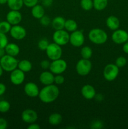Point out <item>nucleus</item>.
<instances>
[{
  "mask_svg": "<svg viewBox=\"0 0 128 129\" xmlns=\"http://www.w3.org/2000/svg\"><path fill=\"white\" fill-rule=\"evenodd\" d=\"M3 69L2 67H1V64H0V77L3 75Z\"/></svg>",
  "mask_w": 128,
  "mask_h": 129,
  "instance_id": "46",
  "label": "nucleus"
},
{
  "mask_svg": "<svg viewBox=\"0 0 128 129\" xmlns=\"http://www.w3.org/2000/svg\"><path fill=\"white\" fill-rule=\"evenodd\" d=\"M93 52L91 48L89 46L83 47L80 50V54L83 59H90L92 56Z\"/></svg>",
  "mask_w": 128,
  "mask_h": 129,
  "instance_id": "27",
  "label": "nucleus"
},
{
  "mask_svg": "<svg viewBox=\"0 0 128 129\" xmlns=\"http://www.w3.org/2000/svg\"><path fill=\"white\" fill-rule=\"evenodd\" d=\"M6 90V87L5 84L0 83V96L3 95Z\"/></svg>",
  "mask_w": 128,
  "mask_h": 129,
  "instance_id": "41",
  "label": "nucleus"
},
{
  "mask_svg": "<svg viewBox=\"0 0 128 129\" xmlns=\"http://www.w3.org/2000/svg\"><path fill=\"white\" fill-rule=\"evenodd\" d=\"M50 63L51 62H50L48 60H43L40 62V67L43 70H46V69H48L49 68H50Z\"/></svg>",
  "mask_w": 128,
  "mask_h": 129,
  "instance_id": "38",
  "label": "nucleus"
},
{
  "mask_svg": "<svg viewBox=\"0 0 128 129\" xmlns=\"http://www.w3.org/2000/svg\"><path fill=\"white\" fill-rule=\"evenodd\" d=\"M53 42L60 46H63L67 45L69 42L70 34L67 30H55L52 36Z\"/></svg>",
  "mask_w": 128,
  "mask_h": 129,
  "instance_id": "6",
  "label": "nucleus"
},
{
  "mask_svg": "<svg viewBox=\"0 0 128 129\" xmlns=\"http://www.w3.org/2000/svg\"><path fill=\"white\" fill-rule=\"evenodd\" d=\"M94 98H95V100H96L97 101H99V102H101V101H102L103 100H104V96H103V95L102 94H95V97H94Z\"/></svg>",
  "mask_w": 128,
  "mask_h": 129,
  "instance_id": "44",
  "label": "nucleus"
},
{
  "mask_svg": "<svg viewBox=\"0 0 128 129\" xmlns=\"http://www.w3.org/2000/svg\"><path fill=\"white\" fill-rule=\"evenodd\" d=\"M40 128H41L40 126L37 123H35H35H30L27 127L28 129H40Z\"/></svg>",
  "mask_w": 128,
  "mask_h": 129,
  "instance_id": "40",
  "label": "nucleus"
},
{
  "mask_svg": "<svg viewBox=\"0 0 128 129\" xmlns=\"http://www.w3.org/2000/svg\"><path fill=\"white\" fill-rule=\"evenodd\" d=\"M18 60L15 57L5 54L0 59V64L3 71L6 72H11L18 68Z\"/></svg>",
  "mask_w": 128,
  "mask_h": 129,
  "instance_id": "3",
  "label": "nucleus"
},
{
  "mask_svg": "<svg viewBox=\"0 0 128 129\" xmlns=\"http://www.w3.org/2000/svg\"><path fill=\"white\" fill-rule=\"evenodd\" d=\"M65 82V78L61 74H56L54 78V83L57 85H61Z\"/></svg>",
  "mask_w": 128,
  "mask_h": 129,
  "instance_id": "35",
  "label": "nucleus"
},
{
  "mask_svg": "<svg viewBox=\"0 0 128 129\" xmlns=\"http://www.w3.org/2000/svg\"><path fill=\"white\" fill-rule=\"evenodd\" d=\"M109 0H93L94 8L97 11H102L106 8Z\"/></svg>",
  "mask_w": 128,
  "mask_h": 129,
  "instance_id": "26",
  "label": "nucleus"
},
{
  "mask_svg": "<svg viewBox=\"0 0 128 129\" xmlns=\"http://www.w3.org/2000/svg\"><path fill=\"white\" fill-rule=\"evenodd\" d=\"M110 1H111V0H110Z\"/></svg>",
  "mask_w": 128,
  "mask_h": 129,
  "instance_id": "48",
  "label": "nucleus"
},
{
  "mask_svg": "<svg viewBox=\"0 0 128 129\" xmlns=\"http://www.w3.org/2000/svg\"><path fill=\"white\" fill-rule=\"evenodd\" d=\"M89 40L95 45H102L108 39L107 34L104 30L99 28H93L88 34Z\"/></svg>",
  "mask_w": 128,
  "mask_h": 129,
  "instance_id": "2",
  "label": "nucleus"
},
{
  "mask_svg": "<svg viewBox=\"0 0 128 129\" xmlns=\"http://www.w3.org/2000/svg\"><path fill=\"white\" fill-rule=\"evenodd\" d=\"M8 0H0V5H5L7 4Z\"/></svg>",
  "mask_w": 128,
  "mask_h": 129,
  "instance_id": "45",
  "label": "nucleus"
},
{
  "mask_svg": "<svg viewBox=\"0 0 128 129\" xmlns=\"http://www.w3.org/2000/svg\"><path fill=\"white\" fill-rule=\"evenodd\" d=\"M48 40L46 39H41V40H39L38 43V47L39 49L43 51H45L46 48L48 47L49 45Z\"/></svg>",
  "mask_w": 128,
  "mask_h": 129,
  "instance_id": "31",
  "label": "nucleus"
},
{
  "mask_svg": "<svg viewBox=\"0 0 128 129\" xmlns=\"http://www.w3.org/2000/svg\"><path fill=\"white\" fill-rule=\"evenodd\" d=\"M38 114L34 110L27 108L21 113V120L26 123H35L38 119Z\"/></svg>",
  "mask_w": 128,
  "mask_h": 129,
  "instance_id": "13",
  "label": "nucleus"
},
{
  "mask_svg": "<svg viewBox=\"0 0 128 129\" xmlns=\"http://www.w3.org/2000/svg\"><path fill=\"white\" fill-rule=\"evenodd\" d=\"M60 90L55 84L45 86L39 92L38 97L41 102L44 103H50L55 102L58 97Z\"/></svg>",
  "mask_w": 128,
  "mask_h": 129,
  "instance_id": "1",
  "label": "nucleus"
},
{
  "mask_svg": "<svg viewBox=\"0 0 128 129\" xmlns=\"http://www.w3.org/2000/svg\"><path fill=\"white\" fill-rule=\"evenodd\" d=\"M67 68V63L65 60L62 59H58L52 60L50 63V71L54 74H61L63 73Z\"/></svg>",
  "mask_w": 128,
  "mask_h": 129,
  "instance_id": "8",
  "label": "nucleus"
},
{
  "mask_svg": "<svg viewBox=\"0 0 128 129\" xmlns=\"http://www.w3.org/2000/svg\"><path fill=\"white\" fill-rule=\"evenodd\" d=\"M62 121V117L58 113H51L48 117V122L51 125H58Z\"/></svg>",
  "mask_w": 128,
  "mask_h": 129,
  "instance_id": "24",
  "label": "nucleus"
},
{
  "mask_svg": "<svg viewBox=\"0 0 128 129\" xmlns=\"http://www.w3.org/2000/svg\"><path fill=\"white\" fill-rule=\"evenodd\" d=\"M8 44V39L6 34L0 32V48L5 49Z\"/></svg>",
  "mask_w": 128,
  "mask_h": 129,
  "instance_id": "33",
  "label": "nucleus"
},
{
  "mask_svg": "<svg viewBox=\"0 0 128 129\" xmlns=\"http://www.w3.org/2000/svg\"><path fill=\"white\" fill-rule=\"evenodd\" d=\"M11 37L16 40H21L26 35V30L23 26L18 25H13L10 31Z\"/></svg>",
  "mask_w": 128,
  "mask_h": 129,
  "instance_id": "11",
  "label": "nucleus"
},
{
  "mask_svg": "<svg viewBox=\"0 0 128 129\" xmlns=\"http://www.w3.org/2000/svg\"><path fill=\"white\" fill-rule=\"evenodd\" d=\"M40 23L42 26H47L51 23V20H50V18L48 16H46V15H44L40 19Z\"/></svg>",
  "mask_w": 128,
  "mask_h": 129,
  "instance_id": "36",
  "label": "nucleus"
},
{
  "mask_svg": "<svg viewBox=\"0 0 128 129\" xmlns=\"http://www.w3.org/2000/svg\"><path fill=\"white\" fill-rule=\"evenodd\" d=\"M92 68V64L89 59H81L77 62L76 69L77 73L81 76H87L90 73Z\"/></svg>",
  "mask_w": 128,
  "mask_h": 129,
  "instance_id": "4",
  "label": "nucleus"
},
{
  "mask_svg": "<svg viewBox=\"0 0 128 129\" xmlns=\"http://www.w3.org/2000/svg\"><path fill=\"white\" fill-rule=\"evenodd\" d=\"M10 81L14 85L18 86L23 84L25 79V74L24 72L16 68L11 72L10 74Z\"/></svg>",
  "mask_w": 128,
  "mask_h": 129,
  "instance_id": "12",
  "label": "nucleus"
},
{
  "mask_svg": "<svg viewBox=\"0 0 128 129\" xmlns=\"http://www.w3.org/2000/svg\"><path fill=\"white\" fill-rule=\"evenodd\" d=\"M111 39L113 42L117 45L123 44L128 41V33L125 30L118 28L113 31Z\"/></svg>",
  "mask_w": 128,
  "mask_h": 129,
  "instance_id": "10",
  "label": "nucleus"
},
{
  "mask_svg": "<svg viewBox=\"0 0 128 129\" xmlns=\"http://www.w3.org/2000/svg\"><path fill=\"white\" fill-rule=\"evenodd\" d=\"M22 20V15L18 10H11L6 15V21L11 25H18Z\"/></svg>",
  "mask_w": 128,
  "mask_h": 129,
  "instance_id": "15",
  "label": "nucleus"
},
{
  "mask_svg": "<svg viewBox=\"0 0 128 129\" xmlns=\"http://www.w3.org/2000/svg\"><path fill=\"white\" fill-rule=\"evenodd\" d=\"M81 94L84 98L90 100L94 98L96 94V91L93 86L90 84H85L81 89Z\"/></svg>",
  "mask_w": 128,
  "mask_h": 129,
  "instance_id": "17",
  "label": "nucleus"
},
{
  "mask_svg": "<svg viewBox=\"0 0 128 129\" xmlns=\"http://www.w3.org/2000/svg\"><path fill=\"white\" fill-rule=\"evenodd\" d=\"M0 59H1V58H0Z\"/></svg>",
  "mask_w": 128,
  "mask_h": 129,
  "instance_id": "49",
  "label": "nucleus"
},
{
  "mask_svg": "<svg viewBox=\"0 0 128 129\" xmlns=\"http://www.w3.org/2000/svg\"><path fill=\"white\" fill-rule=\"evenodd\" d=\"M10 109V103L8 101L1 100L0 101V112L1 113H6Z\"/></svg>",
  "mask_w": 128,
  "mask_h": 129,
  "instance_id": "30",
  "label": "nucleus"
},
{
  "mask_svg": "<svg viewBox=\"0 0 128 129\" xmlns=\"http://www.w3.org/2000/svg\"><path fill=\"white\" fill-rule=\"evenodd\" d=\"M8 127V122L4 118H0V129H6Z\"/></svg>",
  "mask_w": 128,
  "mask_h": 129,
  "instance_id": "39",
  "label": "nucleus"
},
{
  "mask_svg": "<svg viewBox=\"0 0 128 129\" xmlns=\"http://www.w3.org/2000/svg\"><path fill=\"white\" fill-rule=\"evenodd\" d=\"M54 78L55 76L50 71H44L40 74L39 80L43 85H50L54 83Z\"/></svg>",
  "mask_w": 128,
  "mask_h": 129,
  "instance_id": "16",
  "label": "nucleus"
},
{
  "mask_svg": "<svg viewBox=\"0 0 128 129\" xmlns=\"http://www.w3.org/2000/svg\"><path fill=\"white\" fill-rule=\"evenodd\" d=\"M7 5L11 10L20 11L23 6V0H8Z\"/></svg>",
  "mask_w": 128,
  "mask_h": 129,
  "instance_id": "23",
  "label": "nucleus"
},
{
  "mask_svg": "<svg viewBox=\"0 0 128 129\" xmlns=\"http://www.w3.org/2000/svg\"><path fill=\"white\" fill-rule=\"evenodd\" d=\"M106 26L108 28L114 31L120 26V21L117 17L111 15L106 19Z\"/></svg>",
  "mask_w": 128,
  "mask_h": 129,
  "instance_id": "18",
  "label": "nucleus"
},
{
  "mask_svg": "<svg viewBox=\"0 0 128 129\" xmlns=\"http://www.w3.org/2000/svg\"><path fill=\"white\" fill-rule=\"evenodd\" d=\"M12 25L8 21H0V32L3 34H7L10 32Z\"/></svg>",
  "mask_w": 128,
  "mask_h": 129,
  "instance_id": "29",
  "label": "nucleus"
},
{
  "mask_svg": "<svg viewBox=\"0 0 128 129\" xmlns=\"http://www.w3.org/2000/svg\"><path fill=\"white\" fill-rule=\"evenodd\" d=\"M122 50L124 53L128 54V41L125 42L124 44H123L122 46Z\"/></svg>",
  "mask_w": 128,
  "mask_h": 129,
  "instance_id": "43",
  "label": "nucleus"
},
{
  "mask_svg": "<svg viewBox=\"0 0 128 129\" xmlns=\"http://www.w3.org/2000/svg\"><path fill=\"white\" fill-rule=\"evenodd\" d=\"M31 13L33 17L40 20L42 16L45 15V9L42 5L37 4L31 8Z\"/></svg>",
  "mask_w": 128,
  "mask_h": 129,
  "instance_id": "21",
  "label": "nucleus"
},
{
  "mask_svg": "<svg viewBox=\"0 0 128 129\" xmlns=\"http://www.w3.org/2000/svg\"><path fill=\"white\" fill-rule=\"evenodd\" d=\"M6 54L16 57L20 54V47L15 43H8L5 48Z\"/></svg>",
  "mask_w": 128,
  "mask_h": 129,
  "instance_id": "19",
  "label": "nucleus"
},
{
  "mask_svg": "<svg viewBox=\"0 0 128 129\" xmlns=\"http://www.w3.org/2000/svg\"><path fill=\"white\" fill-rule=\"evenodd\" d=\"M80 6L85 11H90L94 8L93 0H80Z\"/></svg>",
  "mask_w": 128,
  "mask_h": 129,
  "instance_id": "28",
  "label": "nucleus"
},
{
  "mask_svg": "<svg viewBox=\"0 0 128 129\" xmlns=\"http://www.w3.org/2000/svg\"><path fill=\"white\" fill-rule=\"evenodd\" d=\"M18 68L25 73H28L32 69V64L30 60L23 59L18 62Z\"/></svg>",
  "mask_w": 128,
  "mask_h": 129,
  "instance_id": "22",
  "label": "nucleus"
},
{
  "mask_svg": "<svg viewBox=\"0 0 128 129\" xmlns=\"http://www.w3.org/2000/svg\"><path fill=\"white\" fill-rule=\"evenodd\" d=\"M24 92L28 96L35 98L38 96L40 89L36 83L33 82H29L25 84L24 86Z\"/></svg>",
  "mask_w": 128,
  "mask_h": 129,
  "instance_id": "14",
  "label": "nucleus"
},
{
  "mask_svg": "<svg viewBox=\"0 0 128 129\" xmlns=\"http://www.w3.org/2000/svg\"><path fill=\"white\" fill-rule=\"evenodd\" d=\"M23 4L25 6L28 8H32L37 5L39 0H23Z\"/></svg>",
  "mask_w": 128,
  "mask_h": 129,
  "instance_id": "37",
  "label": "nucleus"
},
{
  "mask_svg": "<svg viewBox=\"0 0 128 129\" xmlns=\"http://www.w3.org/2000/svg\"><path fill=\"white\" fill-rule=\"evenodd\" d=\"M53 2V0H43L42 1L43 5L45 6H50L52 5Z\"/></svg>",
  "mask_w": 128,
  "mask_h": 129,
  "instance_id": "42",
  "label": "nucleus"
},
{
  "mask_svg": "<svg viewBox=\"0 0 128 129\" xmlns=\"http://www.w3.org/2000/svg\"><path fill=\"white\" fill-rule=\"evenodd\" d=\"M65 23V20L63 17L58 16L53 19L51 22V25L52 26L53 28L55 30H62V29H64Z\"/></svg>",
  "mask_w": 128,
  "mask_h": 129,
  "instance_id": "20",
  "label": "nucleus"
},
{
  "mask_svg": "<svg viewBox=\"0 0 128 129\" xmlns=\"http://www.w3.org/2000/svg\"><path fill=\"white\" fill-rule=\"evenodd\" d=\"M40 1H43V0H40Z\"/></svg>",
  "mask_w": 128,
  "mask_h": 129,
  "instance_id": "47",
  "label": "nucleus"
},
{
  "mask_svg": "<svg viewBox=\"0 0 128 129\" xmlns=\"http://www.w3.org/2000/svg\"><path fill=\"white\" fill-rule=\"evenodd\" d=\"M85 42V37L82 30H75L70 34L69 42L75 47H80L82 46Z\"/></svg>",
  "mask_w": 128,
  "mask_h": 129,
  "instance_id": "9",
  "label": "nucleus"
},
{
  "mask_svg": "<svg viewBox=\"0 0 128 129\" xmlns=\"http://www.w3.org/2000/svg\"><path fill=\"white\" fill-rule=\"evenodd\" d=\"M104 127V123L101 120H96L93 121L90 125V128L92 129H101Z\"/></svg>",
  "mask_w": 128,
  "mask_h": 129,
  "instance_id": "34",
  "label": "nucleus"
},
{
  "mask_svg": "<svg viewBox=\"0 0 128 129\" xmlns=\"http://www.w3.org/2000/svg\"><path fill=\"white\" fill-rule=\"evenodd\" d=\"M119 73V68L115 64H108L104 68L103 76L107 81H113L117 78Z\"/></svg>",
  "mask_w": 128,
  "mask_h": 129,
  "instance_id": "5",
  "label": "nucleus"
},
{
  "mask_svg": "<svg viewBox=\"0 0 128 129\" xmlns=\"http://www.w3.org/2000/svg\"><path fill=\"white\" fill-rule=\"evenodd\" d=\"M64 28H65V30H67L68 32H73V31L77 30V23L74 20H72V19H69V20H65Z\"/></svg>",
  "mask_w": 128,
  "mask_h": 129,
  "instance_id": "25",
  "label": "nucleus"
},
{
  "mask_svg": "<svg viewBox=\"0 0 128 129\" xmlns=\"http://www.w3.org/2000/svg\"><path fill=\"white\" fill-rule=\"evenodd\" d=\"M60 45L55 44V42L49 44L48 46L45 50L48 57L51 60L60 59L62 55V49Z\"/></svg>",
  "mask_w": 128,
  "mask_h": 129,
  "instance_id": "7",
  "label": "nucleus"
},
{
  "mask_svg": "<svg viewBox=\"0 0 128 129\" xmlns=\"http://www.w3.org/2000/svg\"><path fill=\"white\" fill-rule=\"evenodd\" d=\"M115 64L119 68H123L127 64V59L124 56H119L116 59L115 62Z\"/></svg>",
  "mask_w": 128,
  "mask_h": 129,
  "instance_id": "32",
  "label": "nucleus"
}]
</instances>
